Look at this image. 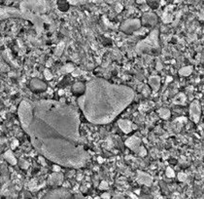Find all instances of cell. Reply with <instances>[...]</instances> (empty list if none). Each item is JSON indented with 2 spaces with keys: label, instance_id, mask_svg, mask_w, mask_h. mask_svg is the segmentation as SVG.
<instances>
[{
  "label": "cell",
  "instance_id": "cell-12",
  "mask_svg": "<svg viewBox=\"0 0 204 199\" xmlns=\"http://www.w3.org/2000/svg\"><path fill=\"white\" fill-rule=\"evenodd\" d=\"M136 180L140 184H144L146 186H151L153 184V178L151 177L149 174L142 172V171H138L137 172V177H136Z\"/></svg>",
  "mask_w": 204,
  "mask_h": 199
},
{
  "label": "cell",
  "instance_id": "cell-16",
  "mask_svg": "<svg viewBox=\"0 0 204 199\" xmlns=\"http://www.w3.org/2000/svg\"><path fill=\"white\" fill-rule=\"evenodd\" d=\"M149 85L154 91H158L160 86V78L158 76H151L149 78Z\"/></svg>",
  "mask_w": 204,
  "mask_h": 199
},
{
  "label": "cell",
  "instance_id": "cell-33",
  "mask_svg": "<svg viewBox=\"0 0 204 199\" xmlns=\"http://www.w3.org/2000/svg\"><path fill=\"white\" fill-rule=\"evenodd\" d=\"M101 198L109 199V198H111V195H110V194H109V193H103V194L101 195Z\"/></svg>",
  "mask_w": 204,
  "mask_h": 199
},
{
  "label": "cell",
  "instance_id": "cell-2",
  "mask_svg": "<svg viewBox=\"0 0 204 199\" xmlns=\"http://www.w3.org/2000/svg\"><path fill=\"white\" fill-rule=\"evenodd\" d=\"M135 98L130 87L114 84L103 78L86 83V91L77 99L78 105L89 122L108 124L122 113Z\"/></svg>",
  "mask_w": 204,
  "mask_h": 199
},
{
  "label": "cell",
  "instance_id": "cell-35",
  "mask_svg": "<svg viewBox=\"0 0 204 199\" xmlns=\"http://www.w3.org/2000/svg\"><path fill=\"white\" fill-rule=\"evenodd\" d=\"M18 145H19L18 141H14V142H13V144H12V148H15Z\"/></svg>",
  "mask_w": 204,
  "mask_h": 199
},
{
  "label": "cell",
  "instance_id": "cell-26",
  "mask_svg": "<svg viewBox=\"0 0 204 199\" xmlns=\"http://www.w3.org/2000/svg\"><path fill=\"white\" fill-rule=\"evenodd\" d=\"M44 75H45V78H46L47 80H51L53 78V74L50 72L49 69H45L44 71Z\"/></svg>",
  "mask_w": 204,
  "mask_h": 199
},
{
  "label": "cell",
  "instance_id": "cell-19",
  "mask_svg": "<svg viewBox=\"0 0 204 199\" xmlns=\"http://www.w3.org/2000/svg\"><path fill=\"white\" fill-rule=\"evenodd\" d=\"M192 72V66H184L179 71V74L181 75V76H189V75H191Z\"/></svg>",
  "mask_w": 204,
  "mask_h": 199
},
{
  "label": "cell",
  "instance_id": "cell-20",
  "mask_svg": "<svg viewBox=\"0 0 204 199\" xmlns=\"http://www.w3.org/2000/svg\"><path fill=\"white\" fill-rule=\"evenodd\" d=\"M186 96L184 94H179L174 98V103L176 105H185Z\"/></svg>",
  "mask_w": 204,
  "mask_h": 199
},
{
  "label": "cell",
  "instance_id": "cell-10",
  "mask_svg": "<svg viewBox=\"0 0 204 199\" xmlns=\"http://www.w3.org/2000/svg\"><path fill=\"white\" fill-rule=\"evenodd\" d=\"M141 24L143 26H147V27H154L158 24V17L155 13H146L145 15H143L141 20Z\"/></svg>",
  "mask_w": 204,
  "mask_h": 199
},
{
  "label": "cell",
  "instance_id": "cell-6",
  "mask_svg": "<svg viewBox=\"0 0 204 199\" xmlns=\"http://www.w3.org/2000/svg\"><path fill=\"white\" fill-rule=\"evenodd\" d=\"M11 18L22 19V13L19 9L14 7H2L0 8V21Z\"/></svg>",
  "mask_w": 204,
  "mask_h": 199
},
{
  "label": "cell",
  "instance_id": "cell-31",
  "mask_svg": "<svg viewBox=\"0 0 204 199\" xmlns=\"http://www.w3.org/2000/svg\"><path fill=\"white\" fill-rule=\"evenodd\" d=\"M21 167L22 169H26V168L28 167V163L24 160H21Z\"/></svg>",
  "mask_w": 204,
  "mask_h": 199
},
{
  "label": "cell",
  "instance_id": "cell-24",
  "mask_svg": "<svg viewBox=\"0 0 204 199\" xmlns=\"http://www.w3.org/2000/svg\"><path fill=\"white\" fill-rule=\"evenodd\" d=\"M137 154H138L139 156H141V157H144V156H146V155H147V150H146V148L141 145L140 148H139V150L137 151Z\"/></svg>",
  "mask_w": 204,
  "mask_h": 199
},
{
  "label": "cell",
  "instance_id": "cell-7",
  "mask_svg": "<svg viewBox=\"0 0 204 199\" xmlns=\"http://www.w3.org/2000/svg\"><path fill=\"white\" fill-rule=\"evenodd\" d=\"M43 198H46V199H57V198L65 199V198H72V194L65 189H57L48 192L47 194H45Z\"/></svg>",
  "mask_w": 204,
  "mask_h": 199
},
{
  "label": "cell",
  "instance_id": "cell-22",
  "mask_svg": "<svg viewBox=\"0 0 204 199\" xmlns=\"http://www.w3.org/2000/svg\"><path fill=\"white\" fill-rule=\"evenodd\" d=\"M73 71H74V66L70 64H65V66L60 69V71L62 72V73H69V72H72Z\"/></svg>",
  "mask_w": 204,
  "mask_h": 199
},
{
  "label": "cell",
  "instance_id": "cell-15",
  "mask_svg": "<svg viewBox=\"0 0 204 199\" xmlns=\"http://www.w3.org/2000/svg\"><path fill=\"white\" fill-rule=\"evenodd\" d=\"M86 91V84L83 82H77L72 86V93L76 96H81Z\"/></svg>",
  "mask_w": 204,
  "mask_h": 199
},
{
  "label": "cell",
  "instance_id": "cell-11",
  "mask_svg": "<svg viewBox=\"0 0 204 199\" xmlns=\"http://www.w3.org/2000/svg\"><path fill=\"white\" fill-rule=\"evenodd\" d=\"M124 144L128 148H130L132 151L137 153V151L139 150V148L141 147V140L139 139L138 137L131 136L130 138H128L127 141H125Z\"/></svg>",
  "mask_w": 204,
  "mask_h": 199
},
{
  "label": "cell",
  "instance_id": "cell-34",
  "mask_svg": "<svg viewBox=\"0 0 204 199\" xmlns=\"http://www.w3.org/2000/svg\"><path fill=\"white\" fill-rule=\"evenodd\" d=\"M39 161L41 162V164L43 165V166H46V161H45V158L44 157H39Z\"/></svg>",
  "mask_w": 204,
  "mask_h": 199
},
{
  "label": "cell",
  "instance_id": "cell-4",
  "mask_svg": "<svg viewBox=\"0 0 204 199\" xmlns=\"http://www.w3.org/2000/svg\"><path fill=\"white\" fill-rule=\"evenodd\" d=\"M19 10L22 13L41 16L49 12L50 4L47 0H24L19 4Z\"/></svg>",
  "mask_w": 204,
  "mask_h": 199
},
{
  "label": "cell",
  "instance_id": "cell-28",
  "mask_svg": "<svg viewBox=\"0 0 204 199\" xmlns=\"http://www.w3.org/2000/svg\"><path fill=\"white\" fill-rule=\"evenodd\" d=\"M178 179H179V181H181V182H185L187 180V175L185 173H179Z\"/></svg>",
  "mask_w": 204,
  "mask_h": 199
},
{
  "label": "cell",
  "instance_id": "cell-1",
  "mask_svg": "<svg viewBox=\"0 0 204 199\" xmlns=\"http://www.w3.org/2000/svg\"><path fill=\"white\" fill-rule=\"evenodd\" d=\"M19 122L33 147L45 158L68 168H82L89 160L81 136L78 109L61 101L22 100Z\"/></svg>",
  "mask_w": 204,
  "mask_h": 199
},
{
  "label": "cell",
  "instance_id": "cell-37",
  "mask_svg": "<svg viewBox=\"0 0 204 199\" xmlns=\"http://www.w3.org/2000/svg\"><path fill=\"white\" fill-rule=\"evenodd\" d=\"M58 94H59V95H62V94H63V91H59V92H58Z\"/></svg>",
  "mask_w": 204,
  "mask_h": 199
},
{
  "label": "cell",
  "instance_id": "cell-30",
  "mask_svg": "<svg viewBox=\"0 0 204 199\" xmlns=\"http://www.w3.org/2000/svg\"><path fill=\"white\" fill-rule=\"evenodd\" d=\"M81 1H82V0H67V2L70 5H77V4H79Z\"/></svg>",
  "mask_w": 204,
  "mask_h": 199
},
{
  "label": "cell",
  "instance_id": "cell-17",
  "mask_svg": "<svg viewBox=\"0 0 204 199\" xmlns=\"http://www.w3.org/2000/svg\"><path fill=\"white\" fill-rule=\"evenodd\" d=\"M4 158L9 162L10 164L12 165H16L17 164V159L16 157L14 156V154L12 152V150H8L6 152L4 153Z\"/></svg>",
  "mask_w": 204,
  "mask_h": 199
},
{
  "label": "cell",
  "instance_id": "cell-23",
  "mask_svg": "<svg viewBox=\"0 0 204 199\" xmlns=\"http://www.w3.org/2000/svg\"><path fill=\"white\" fill-rule=\"evenodd\" d=\"M63 48H64V43L61 42V43L57 47V50L55 51V56H60L63 52Z\"/></svg>",
  "mask_w": 204,
  "mask_h": 199
},
{
  "label": "cell",
  "instance_id": "cell-25",
  "mask_svg": "<svg viewBox=\"0 0 204 199\" xmlns=\"http://www.w3.org/2000/svg\"><path fill=\"white\" fill-rule=\"evenodd\" d=\"M147 2L151 7L154 8V9L158 6V0H147Z\"/></svg>",
  "mask_w": 204,
  "mask_h": 199
},
{
  "label": "cell",
  "instance_id": "cell-13",
  "mask_svg": "<svg viewBox=\"0 0 204 199\" xmlns=\"http://www.w3.org/2000/svg\"><path fill=\"white\" fill-rule=\"evenodd\" d=\"M64 177L60 172H55L48 178V184L50 186H60L63 183Z\"/></svg>",
  "mask_w": 204,
  "mask_h": 199
},
{
  "label": "cell",
  "instance_id": "cell-8",
  "mask_svg": "<svg viewBox=\"0 0 204 199\" xmlns=\"http://www.w3.org/2000/svg\"><path fill=\"white\" fill-rule=\"evenodd\" d=\"M200 115H201V108L199 103L197 101H194L191 103V106H189V117H191V119L194 123H197L200 119Z\"/></svg>",
  "mask_w": 204,
  "mask_h": 199
},
{
  "label": "cell",
  "instance_id": "cell-3",
  "mask_svg": "<svg viewBox=\"0 0 204 199\" xmlns=\"http://www.w3.org/2000/svg\"><path fill=\"white\" fill-rule=\"evenodd\" d=\"M136 52L138 54H148V53L158 54L160 52L158 29H154L146 38L138 42V44L136 45Z\"/></svg>",
  "mask_w": 204,
  "mask_h": 199
},
{
  "label": "cell",
  "instance_id": "cell-21",
  "mask_svg": "<svg viewBox=\"0 0 204 199\" xmlns=\"http://www.w3.org/2000/svg\"><path fill=\"white\" fill-rule=\"evenodd\" d=\"M69 3L67 2V0H58V7L61 11H66L68 9Z\"/></svg>",
  "mask_w": 204,
  "mask_h": 199
},
{
  "label": "cell",
  "instance_id": "cell-36",
  "mask_svg": "<svg viewBox=\"0 0 204 199\" xmlns=\"http://www.w3.org/2000/svg\"><path fill=\"white\" fill-rule=\"evenodd\" d=\"M114 198H124V196L122 194H116V195H114Z\"/></svg>",
  "mask_w": 204,
  "mask_h": 199
},
{
  "label": "cell",
  "instance_id": "cell-32",
  "mask_svg": "<svg viewBox=\"0 0 204 199\" xmlns=\"http://www.w3.org/2000/svg\"><path fill=\"white\" fill-rule=\"evenodd\" d=\"M54 171L55 172H60V165H55L54 166Z\"/></svg>",
  "mask_w": 204,
  "mask_h": 199
},
{
  "label": "cell",
  "instance_id": "cell-29",
  "mask_svg": "<svg viewBox=\"0 0 204 199\" xmlns=\"http://www.w3.org/2000/svg\"><path fill=\"white\" fill-rule=\"evenodd\" d=\"M99 189H108V184H107V182H105V181H103L101 182V184H99Z\"/></svg>",
  "mask_w": 204,
  "mask_h": 199
},
{
  "label": "cell",
  "instance_id": "cell-14",
  "mask_svg": "<svg viewBox=\"0 0 204 199\" xmlns=\"http://www.w3.org/2000/svg\"><path fill=\"white\" fill-rule=\"evenodd\" d=\"M118 125H119V127L121 128V130L125 134L130 133L134 128H136L135 126L132 124V122L127 119H120L118 121Z\"/></svg>",
  "mask_w": 204,
  "mask_h": 199
},
{
  "label": "cell",
  "instance_id": "cell-27",
  "mask_svg": "<svg viewBox=\"0 0 204 199\" xmlns=\"http://www.w3.org/2000/svg\"><path fill=\"white\" fill-rule=\"evenodd\" d=\"M166 176L168 177V178H173V177L175 176L174 171H173L170 167H168V168L166 169Z\"/></svg>",
  "mask_w": 204,
  "mask_h": 199
},
{
  "label": "cell",
  "instance_id": "cell-9",
  "mask_svg": "<svg viewBox=\"0 0 204 199\" xmlns=\"http://www.w3.org/2000/svg\"><path fill=\"white\" fill-rule=\"evenodd\" d=\"M29 87H30V90L34 93H41V92H44L46 91L47 89V84L42 81L41 79L39 78H33V79L30 81V84H29Z\"/></svg>",
  "mask_w": 204,
  "mask_h": 199
},
{
  "label": "cell",
  "instance_id": "cell-5",
  "mask_svg": "<svg viewBox=\"0 0 204 199\" xmlns=\"http://www.w3.org/2000/svg\"><path fill=\"white\" fill-rule=\"evenodd\" d=\"M141 21L138 19H130L124 21L122 24L121 26V30L122 32L127 33V34H130V33H134L137 31L138 29H141Z\"/></svg>",
  "mask_w": 204,
  "mask_h": 199
},
{
  "label": "cell",
  "instance_id": "cell-18",
  "mask_svg": "<svg viewBox=\"0 0 204 199\" xmlns=\"http://www.w3.org/2000/svg\"><path fill=\"white\" fill-rule=\"evenodd\" d=\"M158 115H160V118H163V119H169L170 116H171V112H170V110L168 108H163L158 110Z\"/></svg>",
  "mask_w": 204,
  "mask_h": 199
}]
</instances>
